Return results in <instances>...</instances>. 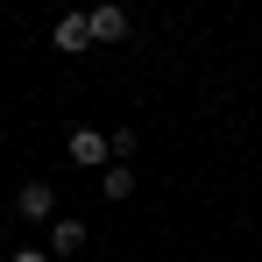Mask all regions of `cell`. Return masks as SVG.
I'll return each instance as SVG.
<instances>
[{
	"label": "cell",
	"instance_id": "cell-1",
	"mask_svg": "<svg viewBox=\"0 0 262 262\" xmlns=\"http://www.w3.org/2000/svg\"><path fill=\"white\" fill-rule=\"evenodd\" d=\"M14 220L50 227V220H57V184H50V177H21V184H14Z\"/></svg>",
	"mask_w": 262,
	"mask_h": 262
},
{
	"label": "cell",
	"instance_id": "cell-2",
	"mask_svg": "<svg viewBox=\"0 0 262 262\" xmlns=\"http://www.w3.org/2000/svg\"><path fill=\"white\" fill-rule=\"evenodd\" d=\"M85 234H92V227H85L78 213H57V220H50V248H43V255H50V262H57V255H78Z\"/></svg>",
	"mask_w": 262,
	"mask_h": 262
},
{
	"label": "cell",
	"instance_id": "cell-3",
	"mask_svg": "<svg viewBox=\"0 0 262 262\" xmlns=\"http://www.w3.org/2000/svg\"><path fill=\"white\" fill-rule=\"evenodd\" d=\"M106 156H114V149H106V135H99V128H71V163L106 170Z\"/></svg>",
	"mask_w": 262,
	"mask_h": 262
},
{
	"label": "cell",
	"instance_id": "cell-4",
	"mask_svg": "<svg viewBox=\"0 0 262 262\" xmlns=\"http://www.w3.org/2000/svg\"><path fill=\"white\" fill-rule=\"evenodd\" d=\"M50 43L64 50V57H78V50H92V21H85V14H64V21L50 29Z\"/></svg>",
	"mask_w": 262,
	"mask_h": 262
},
{
	"label": "cell",
	"instance_id": "cell-5",
	"mask_svg": "<svg viewBox=\"0 0 262 262\" xmlns=\"http://www.w3.org/2000/svg\"><path fill=\"white\" fill-rule=\"evenodd\" d=\"M85 21H92V43H121V36H128V14H121V7H92Z\"/></svg>",
	"mask_w": 262,
	"mask_h": 262
},
{
	"label": "cell",
	"instance_id": "cell-6",
	"mask_svg": "<svg viewBox=\"0 0 262 262\" xmlns=\"http://www.w3.org/2000/svg\"><path fill=\"white\" fill-rule=\"evenodd\" d=\"M128 191H135V170H128V163L99 170V199H106V206H128Z\"/></svg>",
	"mask_w": 262,
	"mask_h": 262
},
{
	"label": "cell",
	"instance_id": "cell-7",
	"mask_svg": "<svg viewBox=\"0 0 262 262\" xmlns=\"http://www.w3.org/2000/svg\"><path fill=\"white\" fill-rule=\"evenodd\" d=\"M14 262H50V255H43V248H14Z\"/></svg>",
	"mask_w": 262,
	"mask_h": 262
}]
</instances>
